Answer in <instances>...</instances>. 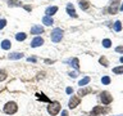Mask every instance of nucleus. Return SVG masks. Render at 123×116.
I'll list each match as a JSON object with an SVG mask.
<instances>
[{"label": "nucleus", "instance_id": "nucleus-31", "mask_svg": "<svg viewBox=\"0 0 123 116\" xmlns=\"http://www.w3.org/2000/svg\"><path fill=\"white\" fill-rule=\"evenodd\" d=\"M27 61H28V62H36V58H35V57H30Z\"/></svg>", "mask_w": 123, "mask_h": 116}, {"label": "nucleus", "instance_id": "nucleus-13", "mask_svg": "<svg viewBox=\"0 0 123 116\" xmlns=\"http://www.w3.org/2000/svg\"><path fill=\"white\" fill-rule=\"evenodd\" d=\"M22 57H23V54H22V53H18V52L10 53V54H9V59H21Z\"/></svg>", "mask_w": 123, "mask_h": 116}, {"label": "nucleus", "instance_id": "nucleus-35", "mask_svg": "<svg viewBox=\"0 0 123 116\" xmlns=\"http://www.w3.org/2000/svg\"><path fill=\"white\" fill-rule=\"evenodd\" d=\"M119 0H111V4H118Z\"/></svg>", "mask_w": 123, "mask_h": 116}, {"label": "nucleus", "instance_id": "nucleus-37", "mask_svg": "<svg viewBox=\"0 0 123 116\" xmlns=\"http://www.w3.org/2000/svg\"><path fill=\"white\" fill-rule=\"evenodd\" d=\"M119 61H121V62H122V63H123V57H121V59H119Z\"/></svg>", "mask_w": 123, "mask_h": 116}, {"label": "nucleus", "instance_id": "nucleus-6", "mask_svg": "<svg viewBox=\"0 0 123 116\" xmlns=\"http://www.w3.org/2000/svg\"><path fill=\"white\" fill-rule=\"evenodd\" d=\"M80 104V97H76V95H72L71 99H69V103H68V107L69 108H74Z\"/></svg>", "mask_w": 123, "mask_h": 116}, {"label": "nucleus", "instance_id": "nucleus-14", "mask_svg": "<svg viewBox=\"0 0 123 116\" xmlns=\"http://www.w3.org/2000/svg\"><path fill=\"white\" fill-rule=\"evenodd\" d=\"M42 23H44V25H46V26H50V25H53V23H54V21H53L51 17H48V15H45V17L42 18Z\"/></svg>", "mask_w": 123, "mask_h": 116}, {"label": "nucleus", "instance_id": "nucleus-12", "mask_svg": "<svg viewBox=\"0 0 123 116\" xmlns=\"http://www.w3.org/2000/svg\"><path fill=\"white\" fill-rule=\"evenodd\" d=\"M69 63H71V66H73L76 70L80 68V62H78V58H72V59H69Z\"/></svg>", "mask_w": 123, "mask_h": 116}, {"label": "nucleus", "instance_id": "nucleus-9", "mask_svg": "<svg viewBox=\"0 0 123 116\" xmlns=\"http://www.w3.org/2000/svg\"><path fill=\"white\" fill-rule=\"evenodd\" d=\"M67 13L71 15V17H73V18L77 17V13H76V10H74V8H73L72 4H68L67 5Z\"/></svg>", "mask_w": 123, "mask_h": 116}, {"label": "nucleus", "instance_id": "nucleus-23", "mask_svg": "<svg viewBox=\"0 0 123 116\" xmlns=\"http://www.w3.org/2000/svg\"><path fill=\"white\" fill-rule=\"evenodd\" d=\"M110 45H111V41L109 40V39L103 40V46H104V48H110Z\"/></svg>", "mask_w": 123, "mask_h": 116}, {"label": "nucleus", "instance_id": "nucleus-30", "mask_svg": "<svg viewBox=\"0 0 123 116\" xmlns=\"http://www.w3.org/2000/svg\"><path fill=\"white\" fill-rule=\"evenodd\" d=\"M65 92H67V94H72V93H73V89H72V88H67V89H65Z\"/></svg>", "mask_w": 123, "mask_h": 116}, {"label": "nucleus", "instance_id": "nucleus-20", "mask_svg": "<svg viewBox=\"0 0 123 116\" xmlns=\"http://www.w3.org/2000/svg\"><path fill=\"white\" fill-rule=\"evenodd\" d=\"M88 83H90V77H88V76H86V77H83V79L82 80H80V85H81V87H85V85H87Z\"/></svg>", "mask_w": 123, "mask_h": 116}, {"label": "nucleus", "instance_id": "nucleus-27", "mask_svg": "<svg viewBox=\"0 0 123 116\" xmlns=\"http://www.w3.org/2000/svg\"><path fill=\"white\" fill-rule=\"evenodd\" d=\"M99 62H100V63H101V65H104V66H105V67H108V65H109V63H108V59H106L105 57H101V58H100V59H99Z\"/></svg>", "mask_w": 123, "mask_h": 116}, {"label": "nucleus", "instance_id": "nucleus-11", "mask_svg": "<svg viewBox=\"0 0 123 116\" xmlns=\"http://www.w3.org/2000/svg\"><path fill=\"white\" fill-rule=\"evenodd\" d=\"M56 12H58V7H49L48 9L45 10V13H46V15H48V17H50V15L55 14Z\"/></svg>", "mask_w": 123, "mask_h": 116}, {"label": "nucleus", "instance_id": "nucleus-1", "mask_svg": "<svg viewBox=\"0 0 123 116\" xmlns=\"http://www.w3.org/2000/svg\"><path fill=\"white\" fill-rule=\"evenodd\" d=\"M59 111H60V103L56 102V101H55V102H51V103L48 106V112H49L51 116L58 115V114H59Z\"/></svg>", "mask_w": 123, "mask_h": 116}, {"label": "nucleus", "instance_id": "nucleus-36", "mask_svg": "<svg viewBox=\"0 0 123 116\" xmlns=\"http://www.w3.org/2000/svg\"><path fill=\"white\" fill-rule=\"evenodd\" d=\"M121 10H123V3H122V5H121V8H119Z\"/></svg>", "mask_w": 123, "mask_h": 116}, {"label": "nucleus", "instance_id": "nucleus-28", "mask_svg": "<svg viewBox=\"0 0 123 116\" xmlns=\"http://www.w3.org/2000/svg\"><path fill=\"white\" fill-rule=\"evenodd\" d=\"M6 26V21L5 19H0V30H3Z\"/></svg>", "mask_w": 123, "mask_h": 116}, {"label": "nucleus", "instance_id": "nucleus-10", "mask_svg": "<svg viewBox=\"0 0 123 116\" xmlns=\"http://www.w3.org/2000/svg\"><path fill=\"white\" fill-rule=\"evenodd\" d=\"M91 92H92V88H90V87H87V88H81L80 90H78V95L83 97V95H86V94H88V93H91Z\"/></svg>", "mask_w": 123, "mask_h": 116}, {"label": "nucleus", "instance_id": "nucleus-7", "mask_svg": "<svg viewBox=\"0 0 123 116\" xmlns=\"http://www.w3.org/2000/svg\"><path fill=\"white\" fill-rule=\"evenodd\" d=\"M44 44V39L42 37H35L32 41H31V46L32 48H37V46H40Z\"/></svg>", "mask_w": 123, "mask_h": 116}, {"label": "nucleus", "instance_id": "nucleus-19", "mask_svg": "<svg viewBox=\"0 0 123 116\" xmlns=\"http://www.w3.org/2000/svg\"><path fill=\"white\" fill-rule=\"evenodd\" d=\"M26 37H27V35L25 32H19L15 35V39H17L18 41H23V40H26Z\"/></svg>", "mask_w": 123, "mask_h": 116}, {"label": "nucleus", "instance_id": "nucleus-24", "mask_svg": "<svg viewBox=\"0 0 123 116\" xmlns=\"http://www.w3.org/2000/svg\"><path fill=\"white\" fill-rule=\"evenodd\" d=\"M114 73H123V66H119V67H114L113 68Z\"/></svg>", "mask_w": 123, "mask_h": 116}, {"label": "nucleus", "instance_id": "nucleus-3", "mask_svg": "<svg viewBox=\"0 0 123 116\" xmlns=\"http://www.w3.org/2000/svg\"><path fill=\"white\" fill-rule=\"evenodd\" d=\"M62 37H63V30L62 29H54L51 31V41L53 43L62 41Z\"/></svg>", "mask_w": 123, "mask_h": 116}, {"label": "nucleus", "instance_id": "nucleus-4", "mask_svg": "<svg viewBox=\"0 0 123 116\" xmlns=\"http://www.w3.org/2000/svg\"><path fill=\"white\" fill-rule=\"evenodd\" d=\"M100 99H101V102L104 104H109V103H111V101H113V97H111L108 92H103L101 94H100Z\"/></svg>", "mask_w": 123, "mask_h": 116}, {"label": "nucleus", "instance_id": "nucleus-17", "mask_svg": "<svg viewBox=\"0 0 123 116\" xmlns=\"http://www.w3.org/2000/svg\"><path fill=\"white\" fill-rule=\"evenodd\" d=\"M8 5L9 7H22V3L18 1V0H9V1H8Z\"/></svg>", "mask_w": 123, "mask_h": 116}, {"label": "nucleus", "instance_id": "nucleus-21", "mask_svg": "<svg viewBox=\"0 0 123 116\" xmlns=\"http://www.w3.org/2000/svg\"><path fill=\"white\" fill-rule=\"evenodd\" d=\"M117 10H118V4H111V5H110V8H109V13L114 14Z\"/></svg>", "mask_w": 123, "mask_h": 116}, {"label": "nucleus", "instance_id": "nucleus-26", "mask_svg": "<svg viewBox=\"0 0 123 116\" xmlns=\"http://www.w3.org/2000/svg\"><path fill=\"white\" fill-rule=\"evenodd\" d=\"M6 79V72L4 70H0V81H4Z\"/></svg>", "mask_w": 123, "mask_h": 116}, {"label": "nucleus", "instance_id": "nucleus-15", "mask_svg": "<svg viewBox=\"0 0 123 116\" xmlns=\"http://www.w3.org/2000/svg\"><path fill=\"white\" fill-rule=\"evenodd\" d=\"M10 46H12V43H10V40H3V41H1V48H3L4 50L10 49Z\"/></svg>", "mask_w": 123, "mask_h": 116}, {"label": "nucleus", "instance_id": "nucleus-16", "mask_svg": "<svg viewBox=\"0 0 123 116\" xmlns=\"http://www.w3.org/2000/svg\"><path fill=\"white\" fill-rule=\"evenodd\" d=\"M80 7H81V9L86 10V9H88V7H90V4H88V1H87V0H81V1H80Z\"/></svg>", "mask_w": 123, "mask_h": 116}, {"label": "nucleus", "instance_id": "nucleus-25", "mask_svg": "<svg viewBox=\"0 0 123 116\" xmlns=\"http://www.w3.org/2000/svg\"><path fill=\"white\" fill-rule=\"evenodd\" d=\"M101 83L104 85H108V84H110V77L109 76H104L103 79H101Z\"/></svg>", "mask_w": 123, "mask_h": 116}, {"label": "nucleus", "instance_id": "nucleus-38", "mask_svg": "<svg viewBox=\"0 0 123 116\" xmlns=\"http://www.w3.org/2000/svg\"><path fill=\"white\" fill-rule=\"evenodd\" d=\"M118 116H123V115H118Z\"/></svg>", "mask_w": 123, "mask_h": 116}, {"label": "nucleus", "instance_id": "nucleus-29", "mask_svg": "<svg viewBox=\"0 0 123 116\" xmlns=\"http://www.w3.org/2000/svg\"><path fill=\"white\" fill-rule=\"evenodd\" d=\"M115 52H118V53H123V46H117V48H115Z\"/></svg>", "mask_w": 123, "mask_h": 116}, {"label": "nucleus", "instance_id": "nucleus-5", "mask_svg": "<svg viewBox=\"0 0 123 116\" xmlns=\"http://www.w3.org/2000/svg\"><path fill=\"white\" fill-rule=\"evenodd\" d=\"M104 112H106V108H104L103 106H95L91 111V116H99L103 115Z\"/></svg>", "mask_w": 123, "mask_h": 116}, {"label": "nucleus", "instance_id": "nucleus-34", "mask_svg": "<svg viewBox=\"0 0 123 116\" xmlns=\"http://www.w3.org/2000/svg\"><path fill=\"white\" fill-rule=\"evenodd\" d=\"M69 75H71L72 77H76V76H77V73H76V72H71V73H69Z\"/></svg>", "mask_w": 123, "mask_h": 116}, {"label": "nucleus", "instance_id": "nucleus-22", "mask_svg": "<svg viewBox=\"0 0 123 116\" xmlns=\"http://www.w3.org/2000/svg\"><path fill=\"white\" fill-rule=\"evenodd\" d=\"M114 30L117 31V32H119V31L122 30V23L119 22V21H115L114 22Z\"/></svg>", "mask_w": 123, "mask_h": 116}, {"label": "nucleus", "instance_id": "nucleus-2", "mask_svg": "<svg viewBox=\"0 0 123 116\" xmlns=\"http://www.w3.org/2000/svg\"><path fill=\"white\" fill-rule=\"evenodd\" d=\"M18 111V106L15 102H8L5 106H4V112L8 115H13Z\"/></svg>", "mask_w": 123, "mask_h": 116}, {"label": "nucleus", "instance_id": "nucleus-18", "mask_svg": "<svg viewBox=\"0 0 123 116\" xmlns=\"http://www.w3.org/2000/svg\"><path fill=\"white\" fill-rule=\"evenodd\" d=\"M36 97H37V99L42 101V102H50L48 97H45V94H42V93H36Z\"/></svg>", "mask_w": 123, "mask_h": 116}, {"label": "nucleus", "instance_id": "nucleus-32", "mask_svg": "<svg viewBox=\"0 0 123 116\" xmlns=\"http://www.w3.org/2000/svg\"><path fill=\"white\" fill-rule=\"evenodd\" d=\"M62 116H68V112L67 111H62Z\"/></svg>", "mask_w": 123, "mask_h": 116}, {"label": "nucleus", "instance_id": "nucleus-33", "mask_svg": "<svg viewBox=\"0 0 123 116\" xmlns=\"http://www.w3.org/2000/svg\"><path fill=\"white\" fill-rule=\"evenodd\" d=\"M25 9H26V10H31L32 8H31L30 5H25Z\"/></svg>", "mask_w": 123, "mask_h": 116}, {"label": "nucleus", "instance_id": "nucleus-8", "mask_svg": "<svg viewBox=\"0 0 123 116\" xmlns=\"http://www.w3.org/2000/svg\"><path fill=\"white\" fill-rule=\"evenodd\" d=\"M44 32V27L42 26H33L32 29H31V34L33 35H38V34H42Z\"/></svg>", "mask_w": 123, "mask_h": 116}]
</instances>
